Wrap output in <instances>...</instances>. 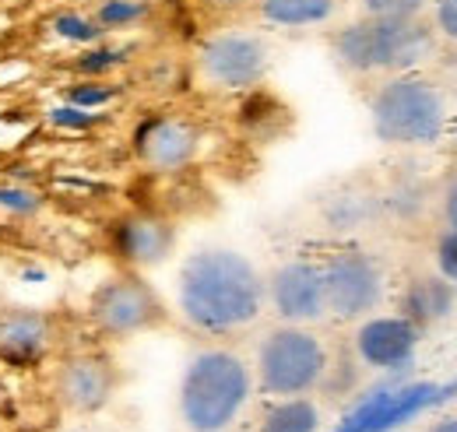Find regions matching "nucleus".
I'll list each match as a JSON object with an SVG mask.
<instances>
[{
	"mask_svg": "<svg viewBox=\"0 0 457 432\" xmlns=\"http://www.w3.org/2000/svg\"><path fill=\"white\" fill-rule=\"evenodd\" d=\"M176 310L190 330L208 337L250 330L268 310L264 274L232 246H201L179 264Z\"/></svg>",
	"mask_w": 457,
	"mask_h": 432,
	"instance_id": "obj_1",
	"label": "nucleus"
},
{
	"mask_svg": "<svg viewBox=\"0 0 457 432\" xmlns=\"http://www.w3.org/2000/svg\"><path fill=\"white\" fill-rule=\"evenodd\" d=\"M253 366L222 345L197 348L179 377L176 411L187 432H228L253 397Z\"/></svg>",
	"mask_w": 457,
	"mask_h": 432,
	"instance_id": "obj_2",
	"label": "nucleus"
},
{
	"mask_svg": "<svg viewBox=\"0 0 457 432\" xmlns=\"http://www.w3.org/2000/svg\"><path fill=\"white\" fill-rule=\"evenodd\" d=\"M440 50V36L422 18H359L331 36V56L345 74H415Z\"/></svg>",
	"mask_w": 457,
	"mask_h": 432,
	"instance_id": "obj_3",
	"label": "nucleus"
},
{
	"mask_svg": "<svg viewBox=\"0 0 457 432\" xmlns=\"http://www.w3.org/2000/svg\"><path fill=\"white\" fill-rule=\"evenodd\" d=\"M370 127L373 137L391 148L436 145L447 130V99L429 78L391 74L370 99Z\"/></svg>",
	"mask_w": 457,
	"mask_h": 432,
	"instance_id": "obj_4",
	"label": "nucleus"
},
{
	"mask_svg": "<svg viewBox=\"0 0 457 432\" xmlns=\"http://www.w3.org/2000/svg\"><path fill=\"white\" fill-rule=\"evenodd\" d=\"M331 348L328 341L299 324L271 327L253 352V383L268 397H303L328 383Z\"/></svg>",
	"mask_w": 457,
	"mask_h": 432,
	"instance_id": "obj_5",
	"label": "nucleus"
},
{
	"mask_svg": "<svg viewBox=\"0 0 457 432\" xmlns=\"http://www.w3.org/2000/svg\"><path fill=\"white\" fill-rule=\"evenodd\" d=\"M85 317L96 334L123 341L162 327L170 320V310L155 292V285L141 278V270H116L92 288Z\"/></svg>",
	"mask_w": 457,
	"mask_h": 432,
	"instance_id": "obj_6",
	"label": "nucleus"
},
{
	"mask_svg": "<svg viewBox=\"0 0 457 432\" xmlns=\"http://www.w3.org/2000/svg\"><path fill=\"white\" fill-rule=\"evenodd\" d=\"M320 274H324L328 317H335L342 324H359L384 306L387 270L370 250L345 246L320 264Z\"/></svg>",
	"mask_w": 457,
	"mask_h": 432,
	"instance_id": "obj_7",
	"label": "nucleus"
},
{
	"mask_svg": "<svg viewBox=\"0 0 457 432\" xmlns=\"http://www.w3.org/2000/svg\"><path fill=\"white\" fill-rule=\"evenodd\" d=\"M271 71V46L261 32L222 29L197 46V78L215 92H253Z\"/></svg>",
	"mask_w": 457,
	"mask_h": 432,
	"instance_id": "obj_8",
	"label": "nucleus"
},
{
	"mask_svg": "<svg viewBox=\"0 0 457 432\" xmlns=\"http://www.w3.org/2000/svg\"><path fill=\"white\" fill-rule=\"evenodd\" d=\"M419 341H422V330L411 320H404L401 313H373L355 327L352 355L362 370H373L384 377H401L411 370Z\"/></svg>",
	"mask_w": 457,
	"mask_h": 432,
	"instance_id": "obj_9",
	"label": "nucleus"
},
{
	"mask_svg": "<svg viewBox=\"0 0 457 432\" xmlns=\"http://www.w3.org/2000/svg\"><path fill=\"white\" fill-rule=\"evenodd\" d=\"M120 390V370L103 352H74L54 373V397L71 415H99Z\"/></svg>",
	"mask_w": 457,
	"mask_h": 432,
	"instance_id": "obj_10",
	"label": "nucleus"
},
{
	"mask_svg": "<svg viewBox=\"0 0 457 432\" xmlns=\"http://www.w3.org/2000/svg\"><path fill=\"white\" fill-rule=\"evenodd\" d=\"M264 292H268V310L282 324L310 327L328 317L324 274H320L317 261L292 257L286 264H278V268L264 278Z\"/></svg>",
	"mask_w": 457,
	"mask_h": 432,
	"instance_id": "obj_11",
	"label": "nucleus"
},
{
	"mask_svg": "<svg viewBox=\"0 0 457 432\" xmlns=\"http://www.w3.org/2000/svg\"><path fill=\"white\" fill-rule=\"evenodd\" d=\"M201 130L187 116L152 112L134 127V155L152 172H179L197 159Z\"/></svg>",
	"mask_w": 457,
	"mask_h": 432,
	"instance_id": "obj_12",
	"label": "nucleus"
},
{
	"mask_svg": "<svg viewBox=\"0 0 457 432\" xmlns=\"http://www.w3.org/2000/svg\"><path fill=\"white\" fill-rule=\"evenodd\" d=\"M176 250V225L152 212H130L110 225V253L123 270H152Z\"/></svg>",
	"mask_w": 457,
	"mask_h": 432,
	"instance_id": "obj_13",
	"label": "nucleus"
},
{
	"mask_svg": "<svg viewBox=\"0 0 457 432\" xmlns=\"http://www.w3.org/2000/svg\"><path fill=\"white\" fill-rule=\"evenodd\" d=\"M57 341L54 317L29 306H7L0 310V362L11 370H32L39 366Z\"/></svg>",
	"mask_w": 457,
	"mask_h": 432,
	"instance_id": "obj_14",
	"label": "nucleus"
},
{
	"mask_svg": "<svg viewBox=\"0 0 457 432\" xmlns=\"http://www.w3.org/2000/svg\"><path fill=\"white\" fill-rule=\"evenodd\" d=\"M457 306V285H451L440 274H415L404 281L398 295V313L404 320L426 330V327L440 324L454 313Z\"/></svg>",
	"mask_w": 457,
	"mask_h": 432,
	"instance_id": "obj_15",
	"label": "nucleus"
},
{
	"mask_svg": "<svg viewBox=\"0 0 457 432\" xmlns=\"http://www.w3.org/2000/svg\"><path fill=\"white\" fill-rule=\"evenodd\" d=\"M342 11V0H257V18L282 32L324 29Z\"/></svg>",
	"mask_w": 457,
	"mask_h": 432,
	"instance_id": "obj_16",
	"label": "nucleus"
},
{
	"mask_svg": "<svg viewBox=\"0 0 457 432\" xmlns=\"http://www.w3.org/2000/svg\"><path fill=\"white\" fill-rule=\"evenodd\" d=\"M320 426H324L320 404L310 394H303V397H271L257 432H320Z\"/></svg>",
	"mask_w": 457,
	"mask_h": 432,
	"instance_id": "obj_17",
	"label": "nucleus"
},
{
	"mask_svg": "<svg viewBox=\"0 0 457 432\" xmlns=\"http://www.w3.org/2000/svg\"><path fill=\"white\" fill-rule=\"evenodd\" d=\"M46 32L71 50H85V46H96V43L110 39L88 7H60V11H54L50 21H46Z\"/></svg>",
	"mask_w": 457,
	"mask_h": 432,
	"instance_id": "obj_18",
	"label": "nucleus"
},
{
	"mask_svg": "<svg viewBox=\"0 0 457 432\" xmlns=\"http://www.w3.org/2000/svg\"><path fill=\"white\" fill-rule=\"evenodd\" d=\"M134 60V46L127 43H113V39H103L96 46H85V50H74L71 56V74L74 78H113L120 67H127Z\"/></svg>",
	"mask_w": 457,
	"mask_h": 432,
	"instance_id": "obj_19",
	"label": "nucleus"
},
{
	"mask_svg": "<svg viewBox=\"0 0 457 432\" xmlns=\"http://www.w3.org/2000/svg\"><path fill=\"white\" fill-rule=\"evenodd\" d=\"M380 215V201L370 197V194H335L328 204H324V221L328 228L335 232H355V228H366L373 218Z\"/></svg>",
	"mask_w": 457,
	"mask_h": 432,
	"instance_id": "obj_20",
	"label": "nucleus"
},
{
	"mask_svg": "<svg viewBox=\"0 0 457 432\" xmlns=\"http://www.w3.org/2000/svg\"><path fill=\"white\" fill-rule=\"evenodd\" d=\"M88 11L96 14V21L103 25L106 36H123L148 21L152 4L148 0H96Z\"/></svg>",
	"mask_w": 457,
	"mask_h": 432,
	"instance_id": "obj_21",
	"label": "nucleus"
},
{
	"mask_svg": "<svg viewBox=\"0 0 457 432\" xmlns=\"http://www.w3.org/2000/svg\"><path fill=\"white\" fill-rule=\"evenodd\" d=\"M120 99V85L113 78H74L60 88V103H71L78 109H92L103 112Z\"/></svg>",
	"mask_w": 457,
	"mask_h": 432,
	"instance_id": "obj_22",
	"label": "nucleus"
},
{
	"mask_svg": "<svg viewBox=\"0 0 457 432\" xmlns=\"http://www.w3.org/2000/svg\"><path fill=\"white\" fill-rule=\"evenodd\" d=\"M46 208V197L29 187V183H18V179H4L0 183V215L7 218H32Z\"/></svg>",
	"mask_w": 457,
	"mask_h": 432,
	"instance_id": "obj_23",
	"label": "nucleus"
},
{
	"mask_svg": "<svg viewBox=\"0 0 457 432\" xmlns=\"http://www.w3.org/2000/svg\"><path fill=\"white\" fill-rule=\"evenodd\" d=\"M43 120H46V127H54L60 134H88L106 120V112H92V109H78L71 103H57V106H50L43 112Z\"/></svg>",
	"mask_w": 457,
	"mask_h": 432,
	"instance_id": "obj_24",
	"label": "nucleus"
},
{
	"mask_svg": "<svg viewBox=\"0 0 457 432\" xmlns=\"http://www.w3.org/2000/svg\"><path fill=\"white\" fill-rule=\"evenodd\" d=\"M429 0H359L362 18H422Z\"/></svg>",
	"mask_w": 457,
	"mask_h": 432,
	"instance_id": "obj_25",
	"label": "nucleus"
},
{
	"mask_svg": "<svg viewBox=\"0 0 457 432\" xmlns=\"http://www.w3.org/2000/svg\"><path fill=\"white\" fill-rule=\"evenodd\" d=\"M433 261H436V274L447 278L451 285H457V228H444L440 232Z\"/></svg>",
	"mask_w": 457,
	"mask_h": 432,
	"instance_id": "obj_26",
	"label": "nucleus"
},
{
	"mask_svg": "<svg viewBox=\"0 0 457 432\" xmlns=\"http://www.w3.org/2000/svg\"><path fill=\"white\" fill-rule=\"evenodd\" d=\"M384 204H387V212H395L398 218H411L422 212L426 197H422V187H419V190H415V187H395Z\"/></svg>",
	"mask_w": 457,
	"mask_h": 432,
	"instance_id": "obj_27",
	"label": "nucleus"
},
{
	"mask_svg": "<svg viewBox=\"0 0 457 432\" xmlns=\"http://www.w3.org/2000/svg\"><path fill=\"white\" fill-rule=\"evenodd\" d=\"M433 29L436 36L457 43V0H433Z\"/></svg>",
	"mask_w": 457,
	"mask_h": 432,
	"instance_id": "obj_28",
	"label": "nucleus"
},
{
	"mask_svg": "<svg viewBox=\"0 0 457 432\" xmlns=\"http://www.w3.org/2000/svg\"><path fill=\"white\" fill-rule=\"evenodd\" d=\"M440 208H444V221H447V228H457V172L447 179V187H444Z\"/></svg>",
	"mask_w": 457,
	"mask_h": 432,
	"instance_id": "obj_29",
	"label": "nucleus"
},
{
	"mask_svg": "<svg viewBox=\"0 0 457 432\" xmlns=\"http://www.w3.org/2000/svg\"><path fill=\"white\" fill-rule=\"evenodd\" d=\"M201 4L212 7V11H219V14H239L246 7H257V0H201Z\"/></svg>",
	"mask_w": 457,
	"mask_h": 432,
	"instance_id": "obj_30",
	"label": "nucleus"
},
{
	"mask_svg": "<svg viewBox=\"0 0 457 432\" xmlns=\"http://www.w3.org/2000/svg\"><path fill=\"white\" fill-rule=\"evenodd\" d=\"M426 432H457V415H447V419H440V422H433Z\"/></svg>",
	"mask_w": 457,
	"mask_h": 432,
	"instance_id": "obj_31",
	"label": "nucleus"
},
{
	"mask_svg": "<svg viewBox=\"0 0 457 432\" xmlns=\"http://www.w3.org/2000/svg\"><path fill=\"white\" fill-rule=\"evenodd\" d=\"M457 397V377L451 379V383H440V401L447 404V401H454Z\"/></svg>",
	"mask_w": 457,
	"mask_h": 432,
	"instance_id": "obj_32",
	"label": "nucleus"
},
{
	"mask_svg": "<svg viewBox=\"0 0 457 432\" xmlns=\"http://www.w3.org/2000/svg\"><path fill=\"white\" fill-rule=\"evenodd\" d=\"M0 408H4V386H0Z\"/></svg>",
	"mask_w": 457,
	"mask_h": 432,
	"instance_id": "obj_33",
	"label": "nucleus"
},
{
	"mask_svg": "<svg viewBox=\"0 0 457 432\" xmlns=\"http://www.w3.org/2000/svg\"><path fill=\"white\" fill-rule=\"evenodd\" d=\"M57 432H78V429H57Z\"/></svg>",
	"mask_w": 457,
	"mask_h": 432,
	"instance_id": "obj_34",
	"label": "nucleus"
}]
</instances>
